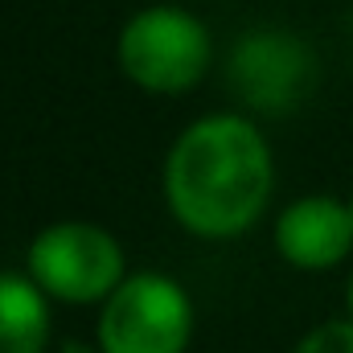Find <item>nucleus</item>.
Returning a JSON list of instances; mask_svg holds the SVG:
<instances>
[{
	"instance_id": "nucleus-10",
	"label": "nucleus",
	"mask_w": 353,
	"mask_h": 353,
	"mask_svg": "<svg viewBox=\"0 0 353 353\" xmlns=\"http://www.w3.org/2000/svg\"><path fill=\"white\" fill-rule=\"evenodd\" d=\"M350 210H353V197H350Z\"/></svg>"
},
{
	"instance_id": "nucleus-9",
	"label": "nucleus",
	"mask_w": 353,
	"mask_h": 353,
	"mask_svg": "<svg viewBox=\"0 0 353 353\" xmlns=\"http://www.w3.org/2000/svg\"><path fill=\"white\" fill-rule=\"evenodd\" d=\"M345 304H350V321H353V275H350V288H345Z\"/></svg>"
},
{
	"instance_id": "nucleus-4",
	"label": "nucleus",
	"mask_w": 353,
	"mask_h": 353,
	"mask_svg": "<svg viewBox=\"0 0 353 353\" xmlns=\"http://www.w3.org/2000/svg\"><path fill=\"white\" fill-rule=\"evenodd\" d=\"M193 337L189 292L161 275H128L99 312V353H185Z\"/></svg>"
},
{
	"instance_id": "nucleus-5",
	"label": "nucleus",
	"mask_w": 353,
	"mask_h": 353,
	"mask_svg": "<svg viewBox=\"0 0 353 353\" xmlns=\"http://www.w3.org/2000/svg\"><path fill=\"white\" fill-rule=\"evenodd\" d=\"M226 83L251 111L283 115L316 90V54L288 29H251L234 41Z\"/></svg>"
},
{
	"instance_id": "nucleus-11",
	"label": "nucleus",
	"mask_w": 353,
	"mask_h": 353,
	"mask_svg": "<svg viewBox=\"0 0 353 353\" xmlns=\"http://www.w3.org/2000/svg\"><path fill=\"white\" fill-rule=\"evenodd\" d=\"M350 25H353V21H350Z\"/></svg>"
},
{
	"instance_id": "nucleus-8",
	"label": "nucleus",
	"mask_w": 353,
	"mask_h": 353,
	"mask_svg": "<svg viewBox=\"0 0 353 353\" xmlns=\"http://www.w3.org/2000/svg\"><path fill=\"white\" fill-rule=\"evenodd\" d=\"M292 353H353V321H325V325H316Z\"/></svg>"
},
{
	"instance_id": "nucleus-7",
	"label": "nucleus",
	"mask_w": 353,
	"mask_h": 353,
	"mask_svg": "<svg viewBox=\"0 0 353 353\" xmlns=\"http://www.w3.org/2000/svg\"><path fill=\"white\" fill-rule=\"evenodd\" d=\"M50 296L29 279L0 271V353H46Z\"/></svg>"
},
{
	"instance_id": "nucleus-2",
	"label": "nucleus",
	"mask_w": 353,
	"mask_h": 353,
	"mask_svg": "<svg viewBox=\"0 0 353 353\" xmlns=\"http://www.w3.org/2000/svg\"><path fill=\"white\" fill-rule=\"evenodd\" d=\"M115 58L140 90L185 94L205 79L214 62V41L197 12L181 4H148L132 12L119 29Z\"/></svg>"
},
{
	"instance_id": "nucleus-6",
	"label": "nucleus",
	"mask_w": 353,
	"mask_h": 353,
	"mask_svg": "<svg viewBox=\"0 0 353 353\" xmlns=\"http://www.w3.org/2000/svg\"><path fill=\"white\" fill-rule=\"evenodd\" d=\"M275 251L300 271H329L353 251V210L329 193L296 197L275 218Z\"/></svg>"
},
{
	"instance_id": "nucleus-3",
	"label": "nucleus",
	"mask_w": 353,
	"mask_h": 353,
	"mask_svg": "<svg viewBox=\"0 0 353 353\" xmlns=\"http://www.w3.org/2000/svg\"><path fill=\"white\" fill-rule=\"evenodd\" d=\"M29 279L62 304H103L123 279V247L94 222H54L29 243Z\"/></svg>"
},
{
	"instance_id": "nucleus-1",
	"label": "nucleus",
	"mask_w": 353,
	"mask_h": 353,
	"mask_svg": "<svg viewBox=\"0 0 353 353\" xmlns=\"http://www.w3.org/2000/svg\"><path fill=\"white\" fill-rule=\"evenodd\" d=\"M275 189L267 136L243 115L193 119L165 157V201L197 239H234L263 218Z\"/></svg>"
}]
</instances>
